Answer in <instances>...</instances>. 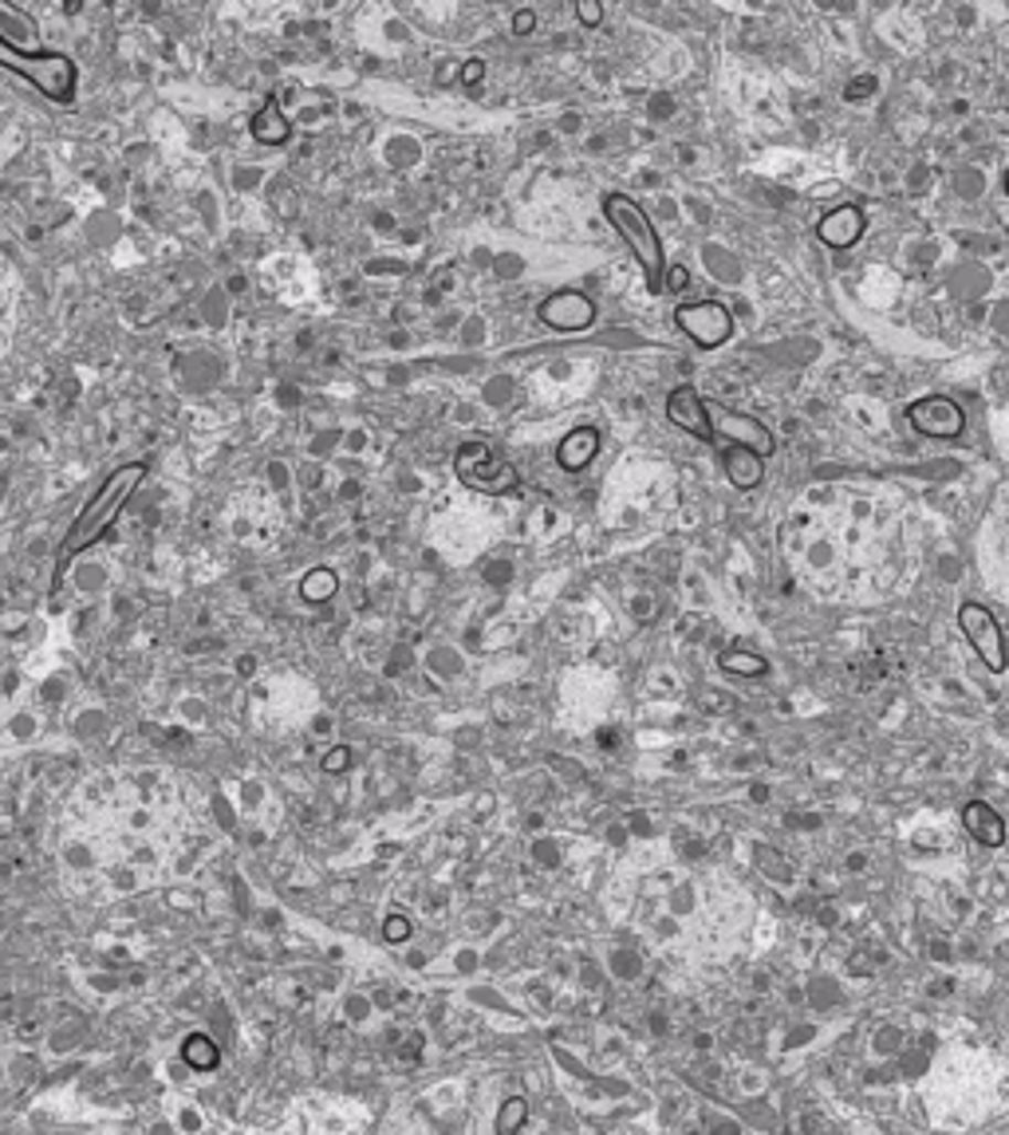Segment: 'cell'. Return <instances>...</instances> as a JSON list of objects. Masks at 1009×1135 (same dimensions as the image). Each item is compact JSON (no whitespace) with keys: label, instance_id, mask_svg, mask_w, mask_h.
I'll return each mask as SVG.
<instances>
[{"label":"cell","instance_id":"cell-1","mask_svg":"<svg viewBox=\"0 0 1009 1135\" xmlns=\"http://www.w3.org/2000/svg\"><path fill=\"white\" fill-rule=\"evenodd\" d=\"M604 213L612 229L624 237V245L631 249V257L639 260V268L647 272V285L651 292H662V272H667V257H662V237L655 229V222L647 217L635 197L627 194H607L604 197Z\"/></svg>","mask_w":1009,"mask_h":1135},{"label":"cell","instance_id":"cell-2","mask_svg":"<svg viewBox=\"0 0 1009 1135\" xmlns=\"http://www.w3.org/2000/svg\"><path fill=\"white\" fill-rule=\"evenodd\" d=\"M142 465H123V470H115L107 481H103V490L92 497V505L83 508L79 513V521L72 525V533H67V540H64V560L67 556H75L79 548H87V545H95L103 533H107L110 525H115V517L123 513V505L130 501V493L138 490V481H142Z\"/></svg>","mask_w":1009,"mask_h":1135},{"label":"cell","instance_id":"cell-3","mask_svg":"<svg viewBox=\"0 0 1009 1135\" xmlns=\"http://www.w3.org/2000/svg\"><path fill=\"white\" fill-rule=\"evenodd\" d=\"M454 473L461 478V485H469V490H478V493H489V497L517 490V481H521V473H517L509 462H501V458L489 450V442H481V438H474V442H466L458 453H454Z\"/></svg>","mask_w":1009,"mask_h":1135},{"label":"cell","instance_id":"cell-4","mask_svg":"<svg viewBox=\"0 0 1009 1135\" xmlns=\"http://www.w3.org/2000/svg\"><path fill=\"white\" fill-rule=\"evenodd\" d=\"M707 422H710V438H714V442L722 438V442H730V446L753 450L757 458H769V453L777 450V442H773L769 430H765L753 415H745V410H730V407H722V403H710L707 398Z\"/></svg>","mask_w":1009,"mask_h":1135},{"label":"cell","instance_id":"cell-5","mask_svg":"<svg viewBox=\"0 0 1009 1135\" xmlns=\"http://www.w3.org/2000/svg\"><path fill=\"white\" fill-rule=\"evenodd\" d=\"M675 323L682 328L687 340H694V347L714 351L722 347L730 335H734V315L730 308L718 304V300H698V304H679L675 308Z\"/></svg>","mask_w":1009,"mask_h":1135},{"label":"cell","instance_id":"cell-6","mask_svg":"<svg viewBox=\"0 0 1009 1135\" xmlns=\"http://www.w3.org/2000/svg\"><path fill=\"white\" fill-rule=\"evenodd\" d=\"M0 60H4L12 72L28 75V79H32L44 95H52V99H72V92H75L72 60H64V56H20V52H9V47H0Z\"/></svg>","mask_w":1009,"mask_h":1135},{"label":"cell","instance_id":"cell-7","mask_svg":"<svg viewBox=\"0 0 1009 1135\" xmlns=\"http://www.w3.org/2000/svg\"><path fill=\"white\" fill-rule=\"evenodd\" d=\"M958 628H963L966 643L978 651V658H983L994 674L1006 671V643H1001L998 619H994L990 608H983V603H974V600L963 603V608H958Z\"/></svg>","mask_w":1009,"mask_h":1135},{"label":"cell","instance_id":"cell-8","mask_svg":"<svg viewBox=\"0 0 1009 1135\" xmlns=\"http://www.w3.org/2000/svg\"><path fill=\"white\" fill-rule=\"evenodd\" d=\"M907 422L927 438H958L966 430L963 407L946 395H927V398H918V403H911Z\"/></svg>","mask_w":1009,"mask_h":1135},{"label":"cell","instance_id":"cell-9","mask_svg":"<svg viewBox=\"0 0 1009 1135\" xmlns=\"http://www.w3.org/2000/svg\"><path fill=\"white\" fill-rule=\"evenodd\" d=\"M541 320L556 332H584L596 320V304L584 292H552L541 304Z\"/></svg>","mask_w":1009,"mask_h":1135},{"label":"cell","instance_id":"cell-10","mask_svg":"<svg viewBox=\"0 0 1009 1135\" xmlns=\"http://www.w3.org/2000/svg\"><path fill=\"white\" fill-rule=\"evenodd\" d=\"M667 418L670 426L694 435L698 442H714V438H710V422H707V398L698 395L690 383H682V387H675L667 395Z\"/></svg>","mask_w":1009,"mask_h":1135},{"label":"cell","instance_id":"cell-11","mask_svg":"<svg viewBox=\"0 0 1009 1135\" xmlns=\"http://www.w3.org/2000/svg\"><path fill=\"white\" fill-rule=\"evenodd\" d=\"M863 229H868V222H863L860 205H840V210H832L828 217H820L817 237L825 240L828 249H852L856 240L863 237Z\"/></svg>","mask_w":1009,"mask_h":1135},{"label":"cell","instance_id":"cell-12","mask_svg":"<svg viewBox=\"0 0 1009 1135\" xmlns=\"http://www.w3.org/2000/svg\"><path fill=\"white\" fill-rule=\"evenodd\" d=\"M599 442H604V438H599L596 426H580V430H572V435L556 446L560 470H569V473L587 470V465H592V458L599 453Z\"/></svg>","mask_w":1009,"mask_h":1135},{"label":"cell","instance_id":"cell-13","mask_svg":"<svg viewBox=\"0 0 1009 1135\" xmlns=\"http://www.w3.org/2000/svg\"><path fill=\"white\" fill-rule=\"evenodd\" d=\"M725 465V478L734 490H757L765 478V458H757L753 450H742V446H730L722 458Z\"/></svg>","mask_w":1009,"mask_h":1135},{"label":"cell","instance_id":"cell-14","mask_svg":"<svg viewBox=\"0 0 1009 1135\" xmlns=\"http://www.w3.org/2000/svg\"><path fill=\"white\" fill-rule=\"evenodd\" d=\"M253 139L265 142V147H280L288 139V122L280 115V95H268L265 107L253 115Z\"/></svg>","mask_w":1009,"mask_h":1135},{"label":"cell","instance_id":"cell-15","mask_svg":"<svg viewBox=\"0 0 1009 1135\" xmlns=\"http://www.w3.org/2000/svg\"><path fill=\"white\" fill-rule=\"evenodd\" d=\"M963 821H966V828H970L983 844H990V848H998L1001 836H1006V832H1001L998 813H994L990 804H983V801H970V804H966Z\"/></svg>","mask_w":1009,"mask_h":1135},{"label":"cell","instance_id":"cell-16","mask_svg":"<svg viewBox=\"0 0 1009 1135\" xmlns=\"http://www.w3.org/2000/svg\"><path fill=\"white\" fill-rule=\"evenodd\" d=\"M336 588H340V580H336V572H328V568H316V572H308L300 580V596L308 603L331 600V596H336Z\"/></svg>","mask_w":1009,"mask_h":1135},{"label":"cell","instance_id":"cell-17","mask_svg":"<svg viewBox=\"0 0 1009 1135\" xmlns=\"http://www.w3.org/2000/svg\"><path fill=\"white\" fill-rule=\"evenodd\" d=\"M722 671H730V674H765V658L762 655H745V651H730V655H722Z\"/></svg>","mask_w":1009,"mask_h":1135},{"label":"cell","instance_id":"cell-18","mask_svg":"<svg viewBox=\"0 0 1009 1135\" xmlns=\"http://www.w3.org/2000/svg\"><path fill=\"white\" fill-rule=\"evenodd\" d=\"M580 20H584V24H587V29H592V24H599V20H604V9H599V4H580Z\"/></svg>","mask_w":1009,"mask_h":1135},{"label":"cell","instance_id":"cell-19","mask_svg":"<svg viewBox=\"0 0 1009 1135\" xmlns=\"http://www.w3.org/2000/svg\"><path fill=\"white\" fill-rule=\"evenodd\" d=\"M481 75H486V64H481V60H469L466 72H461V79H466V84H478Z\"/></svg>","mask_w":1009,"mask_h":1135},{"label":"cell","instance_id":"cell-20","mask_svg":"<svg viewBox=\"0 0 1009 1135\" xmlns=\"http://www.w3.org/2000/svg\"><path fill=\"white\" fill-rule=\"evenodd\" d=\"M513 29H517V32H521V36H524V32H529V29H532V12H517V17H513Z\"/></svg>","mask_w":1009,"mask_h":1135},{"label":"cell","instance_id":"cell-21","mask_svg":"<svg viewBox=\"0 0 1009 1135\" xmlns=\"http://www.w3.org/2000/svg\"><path fill=\"white\" fill-rule=\"evenodd\" d=\"M687 285V268H670V285L667 288H682Z\"/></svg>","mask_w":1009,"mask_h":1135}]
</instances>
